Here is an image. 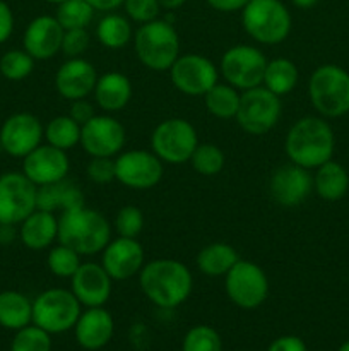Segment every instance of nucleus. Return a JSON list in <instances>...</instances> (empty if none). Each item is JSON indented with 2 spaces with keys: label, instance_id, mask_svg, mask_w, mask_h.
I'll list each match as a JSON object with an SVG mask.
<instances>
[{
  "label": "nucleus",
  "instance_id": "nucleus-1",
  "mask_svg": "<svg viewBox=\"0 0 349 351\" xmlns=\"http://www.w3.org/2000/svg\"><path fill=\"white\" fill-rule=\"evenodd\" d=\"M139 285L151 304L170 311L188 300L194 288V276L180 261L154 259L140 269Z\"/></svg>",
  "mask_w": 349,
  "mask_h": 351
},
{
  "label": "nucleus",
  "instance_id": "nucleus-2",
  "mask_svg": "<svg viewBox=\"0 0 349 351\" xmlns=\"http://www.w3.org/2000/svg\"><path fill=\"white\" fill-rule=\"evenodd\" d=\"M335 137L331 123L322 117H303L289 127L284 149L291 163L315 170L334 156Z\"/></svg>",
  "mask_w": 349,
  "mask_h": 351
},
{
  "label": "nucleus",
  "instance_id": "nucleus-3",
  "mask_svg": "<svg viewBox=\"0 0 349 351\" xmlns=\"http://www.w3.org/2000/svg\"><path fill=\"white\" fill-rule=\"evenodd\" d=\"M112 240V226L103 213L77 206L58 216V242L72 247L81 256L101 254Z\"/></svg>",
  "mask_w": 349,
  "mask_h": 351
},
{
  "label": "nucleus",
  "instance_id": "nucleus-4",
  "mask_svg": "<svg viewBox=\"0 0 349 351\" xmlns=\"http://www.w3.org/2000/svg\"><path fill=\"white\" fill-rule=\"evenodd\" d=\"M133 48L144 67L154 72H166L180 57V38L173 23L157 17L151 23L140 24L133 34Z\"/></svg>",
  "mask_w": 349,
  "mask_h": 351
},
{
  "label": "nucleus",
  "instance_id": "nucleus-5",
  "mask_svg": "<svg viewBox=\"0 0 349 351\" xmlns=\"http://www.w3.org/2000/svg\"><path fill=\"white\" fill-rule=\"evenodd\" d=\"M245 33L260 45H279L291 33V14L281 0H250L242 10Z\"/></svg>",
  "mask_w": 349,
  "mask_h": 351
},
{
  "label": "nucleus",
  "instance_id": "nucleus-6",
  "mask_svg": "<svg viewBox=\"0 0 349 351\" xmlns=\"http://www.w3.org/2000/svg\"><path fill=\"white\" fill-rule=\"evenodd\" d=\"M308 96L324 119H337L349 113V72L334 64L315 69L308 81Z\"/></svg>",
  "mask_w": 349,
  "mask_h": 351
},
{
  "label": "nucleus",
  "instance_id": "nucleus-7",
  "mask_svg": "<svg viewBox=\"0 0 349 351\" xmlns=\"http://www.w3.org/2000/svg\"><path fill=\"white\" fill-rule=\"evenodd\" d=\"M82 305L70 290L50 288L33 300V324L50 335H62L74 329Z\"/></svg>",
  "mask_w": 349,
  "mask_h": 351
},
{
  "label": "nucleus",
  "instance_id": "nucleus-8",
  "mask_svg": "<svg viewBox=\"0 0 349 351\" xmlns=\"http://www.w3.org/2000/svg\"><path fill=\"white\" fill-rule=\"evenodd\" d=\"M281 115V96L274 95L266 86H257L242 91L235 120L250 136H263L277 125Z\"/></svg>",
  "mask_w": 349,
  "mask_h": 351
},
{
  "label": "nucleus",
  "instance_id": "nucleus-9",
  "mask_svg": "<svg viewBox=\"0 0 349 351\" xmlns=\"http://www.w3.org/2000/svg\"><path fill=\"white\" fill-rule=\"evenodd\" d=\"M197 146V130L185 119L163 120L151 134L153 153L168 165L188 163Z\"/></svg>",
  "mask_w": 349,
  "mask_h": 351
},
{
  "label": "nucleus",
  "instance_id": "nucleus-10",
  "mask_svg": "<svg viewBox=\"0 0 349 351\" xmlns=\"http://www.w3.org/2000/svg\"><path fill=\"white\" fill-rule=\"evenodd\" d=\"M224 290L236 307L253 311L267 300L270 285L259 264L240 259L224 276Z\"/></svg>",
  "mask_w": 349,
  "mask_h": 351
},
{
  "label": "nucleus",
  "instance_id": "nucleus-11",
  "mask_svg": "<svg viewBox=\"0 0 349 351\" xmlns=\"http://www.w3.org/2000/svg\"><path fill=\"white\" fill-rule=\"evenodd\" d=\"M267 57L253 45H235L222 53L219 71L224 81L238 91L262 86Z\"/></svg>",
  "mask_w": 349,
  "mask_h": 351
},
{
  "label": "nucleus",
  "instance_id": "nucleus-12",
  "mask_svg": "<svg viewBox=\"0 0 349 351\" xmlns=\"http://www.w3.org/2000/svg\"><path fill=\"white\" fill-rule=\"evenodd\" d=\"M36 192L23 171L0 175V225H21L36 209Z\"/></svg>",
  "mask_w": 349,
  "mask_h": 351
},
{
  "label": "nucleus",
  "instance_id": "nucleus-13",
  "mask_svg": "<svg viewBox=\"0 0 349 351\" xmlns=\"http://www.w3.org/2000/svg\"><path fill=\"white\" fill-rule=\"evenodd\" d=\"M163 165L153 151H123L115 158V180L133 191H147L161 182L164 173Z\"/></svg>",
  "mask_w": 349,
  "mask_h": 351
},
{
  "label": "nucleus",
  "instance_id": "nucleus-14",
  "mask_svg": "<svg viewBox=\"0 0 349 351\" xmlns=\"http://www.w3.org/2000/svg\"><path fill=\"white\" fill-rule=\"evenodd\" d=\"M168 72L174 88L194 98L204 96L219 79L214 62L198 53L180 55Z\"/></svg>",
  "mask_w": 349,
  "mask_h": 351
},
{
  "label": "nucleus",
  "instance_id": "nucleus-15",
  "mask_svg": "<svg viewBox=\"0 0 349 351\" xmlns=\"http://www.w3.org/2000/svg\"><path fill=\"white\" fill-rule=\"evenodd\" d=\"M125 141V127L108 113L94 115L81 127V146L91 158H115Z\"/></svg>",
  "mask_w": 349,
  "mask_h": 351
},
{
  "label": "nucleus",
  "instance_id": "nucleus-16",
  "mask_svg": "<svg viewBox=\"0 0 349 351\" xmlns=\"http://www.w3.org/2000/svg\"><path fill=\"white\" fill-rule=\"evenodd\" d=\"M44 139V127L36 115L19 112L0 127V149L14 158H24Z\"/></svg>",
  "mask_w": 349,
  "mask_h": 351
},
{
  "label": "nucleus",
  "instance_id": "nucleus-17",
  "mask_svg": "<svg viewBox=\"0 0 349 351\" xmlns=\"http://www.w3.org/2000/svg\"><path fill=\"white\" fill-rule=\"evenodd\" d=\"M23 160V173L36 187L64 180L70 170V160L67 156V151L58 149L48 143L40 144Z\"/></svg>",
  "mask_w": 349,
  "mask_h": 351
},
{
  "label": "nucleus",
  "instance_id": "nucleus-18",
  "mask_svg": "<svg viewBox=\"0 0 349 351\" xmlns=\"http://www.w3.org/2000/svg\"><path fill=\"white\" fill-rule=\"evenodd\" d=\"M144 264H146V254L137 239L118 237L109 240L101 252V266L113 281H127L133 276H139Z\"/></svg>",
  "mask_w": 349,
  "mask_h": 351
},
{
  "label": "nucleus",
  "instance_id": "nucleus-19",
  "mask_svg": "<svg viewBox=\"0 0 349 351\" xmlns=\"http://www.w3.org/2000/svg\"><path fill=\"white\" fill-rule=\"evenodd\" d=\"M313 191V177L310 170L289 163L277 168L269 180L270 197L283 208H296L303 204Z\"/></svg>",
  "mask_w": 349,
  "mask_h": 351
},
{
  "label": "nucleus",
  "instance_id": "nucleus-20",
  "mask_svg": "<svg viewBox=\"0 0 349 351\" xmlns=\"http://www.w3.org/2000/svg\"><path fill=\"white\" fill-rule=\"evenodd\" d=\"M112 290L113 280L101 263H82L70 278V291L86 308L105 307Z\"/></svg>",
  "mask_w": 349,
  "mask_h": 351
},
{
  "label": "nucleus",
  "instance_id": "nucleus-21",
  "mask_svg": "<svg viewBox=\"0 0 349 351\" xmlns=\"http://www.w3.org/2000/svg\"><path fill=\"white\" fill-rule=\"evenodd\" d=\"M96 81H98V72L94 65L82 57L68 58L64 65L58 67L55 74L57 93L68 101L91 96Z\"/></svg>",
  "mask_w": 349,
  "mask_h": 351
},
{
  "label": "nucleus",
  "instance_id": "nucleus-22",
  "mask_svg": "<svg viewBox=\"0 0 349 351\" xmlns=\"http://www.w3.org/2000/svg\"><path fill=\"white\" fill-rule=\"evenodd\" d=\"M64 33L55 16H38L24 31L23 47L34 60H48L62 50Z\"/></svg>",
  "mask_w": 349,
  "mask_h": 351
},
{
  "label": "nucleus",
  "instance_id": "nucleus-23",
  "mask_svg": "<svg viewBox=\"0 0 349 351\" xmlns=\"http://www.w3.org/2000/svg\"><path fill=\"white\" fill-rule=\"evenodd\" d=\"M115 321L105 307H91L81 312L74 326L75 341L81 348L98 351L105 348L113 338Z\"/></svg>",
  "mask_w": 349,
  "mask_h": 351
},
{
  "label": "nucleus",
  "instance_id": "nucleus-24",
  "mask_svg": "<svg viewBox=\"0 0 349 351\" xmlns=\"http://www.w3.org/2000/svg\"><path fill=\"white\" fill-rule=\"evenodd\" d=\"M132 82L122 72H106L98 75L92 91L96 106L106 113H115L125 108L132 99Z\"/></svg>",
  "mask_w": 349,
  "mask_h": 351
},
{
  "label": "nucleus",
  "instance_id": "nucleus-25",
  "mask_svg": "<svg viewBox=\"0 0 349 351\" xmlns=\"http://www.w3.org/2000/svg\"><path fill=\"white\" fill-rule=\"evenodd\" d=\"M19 239L31 250L50 249L58 240V218L55 213L34 209L19 225Z\"/></svg>",
  "mask_w": 349,
  "mask_h": 351
},
{
  "label": "nucleus",
  "instance_id": "nucleus-26",
  "mask_svg": "<svg viewBox=\"0 0 349 351\" xmlns=\"http://www.w3.org/2000/svg\"><path fill=\"white\" fill-rule=\"evenodd\" d=\"M84 206V194L74 182L64 180L50 185H41L36 192V209L50 213H64Z\"/></svg>",
  "mask_w": 349,
  "mask_h": 351
},
{
  "label": "nucleus",
  "instance_id": "nucleus-27",
  "mask_svg": "<svg viewBox=\"0 0 349 351\" xmlns=\"http://www.w3.org/2000/svg\"><path fill=\"white\" fill-rule=\"evenodd\" d=\"M349 189V175L346 168L337 161L328 160L327 163L315 168L313 191L324 201L334 202L344 197Z\"/></svg>",
  "mask_w": 349,
  "mask_h": 351
},
{
  "label": "nucleus",
  "instance_id": "nucleus-28",
  "mask_svg": "<svg viewBox=\"0 0 349 351\" xmlns=\"http://www.w3.org/2000/svg\"><path fill=\"white\" fill-rule=\"evenodd\" d=\"M240 261L235 247L224 242H214L205 245L195 257L197 269L209 278H224Z\"/></svg>",
  "mask_w": 349,
  "mask_h": 351
},
{
  "label": "nucleus",
  "instance_id": "nucleus-29",
  "mask_svg": "<svg viewBox=\"0 0 349 351\" xmlns=\"http://www.w3.org/2000/svg\"><path fill=\"white\" fill-rule=\"evenodd\" d=\"M33 324V302L19 291L0 293V326L12 331Z\"/></svg>",
  "mask_w": 349,
  "mask_h": 351
},
{
  "label": "nucleus",
  "instance_id": "nucleus-30",
  "mask_svg": "<svg viewBox=\"0 0 349 351\" xmlns=\"http://www.w3.org/2000/svg\"><path fill=\"white\" fill-rule=\"evenodd\" d=\"M298 79H300V71H298L296 64L289 58L279 57L267 62L262 86L283 98L296 88Z\"/></svg>",
  "mask_w": 349,
  "mask_h": 351
},
{
  "label": "nucleus",
  "instance_id": "nucleus-31",
  "mask_svg": "<svg viewBox=\"0 0 349 351\" xmlns=\"http://www.w3.org/2000/svg\"><path fill=\"white\" fill-rule=\"evenodd\" d=\"M96 38L103 47L109 48V50L127 47L133 38L130 19L122 14H106L96 26Z\"/></svg>",
  "mask_w": 349,
  "mask_h": 351
},
{
  "label": "nucleus",
  "instance_id": "nucleus-32",
  "mask_svg": "<svg viewBox=\"0 0 349 351\" xmlns=\"http://www.w3.org/2000/svg\"><path fill=\"white\" fill-rule=\"evenodd\" d=\"M240 96H242V91L229 86L228 82L226 84L216 82L202 98H204L205 108H207V112L212 117L221 120H229L236 117L240 106Z\"/></svg>",
  "mask_w": 349,
  "mask_h": 351
},
{
  "label": "nucleus",
  "instance_id": "nucleus-33",
  "mask_svg": "<svg viewBox=\"0 0 349 351\" xmlns=\"http://www.w3.org/2000/svg\"><path fill=\"white\" fill-rule=\"evenodd\" d=\"M44 141L62 151L81 144V125L70 115H58L44 125Z\"/></svg>",
  "mask_w": 349,
  "mask_h": 351
},
{
  "label": "nucleus",
  "instance_id": "nucleus-34",
  "mask_svg": "<svg viewBox=\"0 0 349 351\" xmlns=\"http://www.w3.org/2000/svg\"><path fill=\"white\" fill-rule=\"evenodd\" d=\"M94 12L88 0H65L58 3L55 17L64 29H81L91 24Z\"/></svg>",
  "mask_w": 349,
  "mask_h": 351
},
{
  "label": "nucleus",
  "instance_id": "nucleus-35",
  "mask_svg": "<svg viewBox=\"0 0 349 351\" xmlns=\"http://www.w3.org/2000/svg\"><path fill=\"white\" fill-rule=\"evenodd\" d=\"M224 163L226 156L222 149L211 143H198V146L195 147L194 154L190 158L192 168L198 175H204V177H214V175L221 173Z\"/></svg>",
  "mask_w": 349,
  "mask_h": 351
},
{
  "label": "nucleus",
  "instance_id": "nucleus-36",
  "mask_svg": "<svg viewBox=\"0 0 349 351\" xmlns=\"http://www.w3.org/2000/svg\"><path fill=\"white\" fill-rule=\"evenodd\" d=\"M81 254L72 247L58 242V245L51 247L47 256V266L50 273L57 278H68L74 276L75 271L82 264Z\"/></svg>",
  "mask_w": 349,
  "mask_h": 351
},
{
  "label": "nucleus",
  "instance_id": "nucleus-37",
  "mask_svg": "<svg viewBox=\"0 0 349 351\" xmlns=\"http://www.w3.org/2000/svg\"><path fill=\"white\" fill-rule=\"evenodd\" d=\"M181 351H222V339L214 328L198 324L185 332Z\"/></svg>",
  "mask_w": 349,
  "mask_h": 351
},
{
  "label": "nucleus",
  "instance_id": "nucleus-38",
  "mask_svg": "<svg viewBox=\"0 0 349 351\" xmlns=\"http://www.w3.org/2000/svg\"><path fill=\"white\" fill-rule=\"evenodd\" d=\"M34 58L26 50H9L0 58V74L9 81H23L31 75Z\"/></svg>",
  "mask_w": 349,
  "mask_h": 351
},
{
  "label": "nucleus",
  "instance_id": "nucleus-39",
  "mask_svg": "<svg viewBox=\"0 0 349 351\" xmlns=\"http://www.w3.org/2000/svg\"><path fill=\"white\" fill-rule=\"evenodd\" d=\"M10 351H51V335L38 326L29 324L16 331Z\"/></svg>",
  "mask_w": 349,
  "mask_h": 351
},
{
  "label": "nucleus",
  "instance_id": "nucleus-40",
  "mask_svg": "<svg viewBox=\"0 0 349 351\" xmlns=\"http://www.w3.org/2000/svg\"><path fill=\"white\" fill-rule=\"evenodd\" d=\"M144 213L137 206H123L115 216V230L118 237L137 239L144 230Z\"/></svg>",
  "mask_w": 349,
  "mask_h": 351
},
{
  "label": "nucleus",
  "instance_id": "nucleus-41",
  "mask_svg": "<svg viewBox=\"0 0 349 351\" xmlns=\"http://www.w3.org/2000/svg\"><path fill=\"white\" fill-rule=\"evenodd\" d=\"M123 7H125L127 17L139 24L157 19L161 12V5L157 0H125Z\"/></svg>",
  "mask_w": 349,
  "mask_h": 351
},
{
  "label": "nucleus",
  "instance_id": "nucleus-42",
  "mask_svg": "<svg viewBox=\"0 0 349 351\" xmlns=\"http://www.w3.org/2000/svg\"><path fill=\"white\" fill-rule=\"evenodd\" d=\"M91 45V34L88 27L81 29H65L64 40H62V53L68 58H77L88 51Z\"/></svg>",
  "mask_w": 349,
  "mask_h": 351
},
{
  "label": "nucleus",
  "instance_id": "nucleus-43",
  "mask_svg": "<svg viewBox=\"0 0 349 351\" xmlns=\"http://www.w3.org/2000/svg\"><path fill=\"white\" fill-rule=\"evenodd\" d=\"M86 175L94 184H109L115 180V158H91L86 167Z\"/></svg>",
  "mask_w": 349,
  "mask_h": 351
},
{
  "label": "nucleus",
  "instance_id": "nucleus-44",
  "mask_svg": "<svg viewBox=\"0 0 349 351\" xmlns=\"http://www.w3.org/2000/svg\"><path fill=\"white\" fill-rule=\"evenodd\" d=\"M68 115L79 123V125H84L88 123L92 117L96 115L94 105L91 101H88V98L75 99V101H70V110H68Z\"/></svg>",
  "mask_w": 349,
  "mask_h": 351
},
{
  "label": "nucleus",
  "instance_id": "nucleus-45",
  "mask_svg": "<svg viewBox=\"0 0 349 351\" xmlns=\"http://www.w3.org/2000/svg\"><path fill=\"white\" fill-rule=\"evenodd\" d=\"M267 351H308L307 345L300 336L294 335H284L274 339L269 345Z\"/></svg>",
  "mask_w": 349,
  "mask_h": 351
},
{
  "label": "nucleus",
  "instance_id": "nucleus-46",
  "mask_svg": "<svg viewBox=\"0 0 349 351\" xmlns=\"http://www.w3.org/2000/svg\"><path fill=\"white\" fill-rule=\"evenodd\" d=\"M14 31V14L9 3L0 0V45L5 43Z\"/></svg>",
  "mask_w": 349,
  "mask_h": 351
},
{
  "label": "nucleus",
  "instance_id": "nucleus-47",
  "mask_svg": "<svg viewBox=\"0 0 349 351\" xmlns=\"http://www.w3.org/2000/svg\"><path fill=\"white\" fill-rule=\"evenodd\" d=\"M250 0H207L209 5L212 9L219 10V12H236V10H243V7Z\"/></svg>",
  "mask_w": 349,
  "mask_h": 351
},
{
  "label": "nucleus",
  "instance_id": "nucleus-48",
  "mask_svg": "<svg viewBox=\"0 0 349 351\" xmlns=\"http://www.w3.org/2000/svg\"><path fill=\"white\" fill-rule=\"evenodd\" d=\"M94 10H101V12H112V10L118 9L123 5L125 0H88Z\"/></svg>",
  "mask_w": 349,
  "mask_h": 351
},
{
  "label": "nucleus",
  "instance_id": "nucleus-49",
  "mask_svg": "<svg viewBox=\"0 0 349 351\" xmlns=\"http://www.w3.org/2000/svg\"><path fill=\"white\" fill-rule=\"evenodd\" d=\"M157 2H159L161 9H164V10H177V9H180V7L183 5V3L187 2V0H157Z\"/></svg>",
  "mask_w": 349,
  "mask_h": 351
},
{
  "label": "nucleus",
  "instance_id": "nucleus-50",
  "mask_svg": "<svg viewBox=\"0 0 349 351\" xmlns=\"http://www.w3.org/2000/svg\"><path fill=\"white\" fill-rule=\"evenodd\" d=\"M291 2L298 9H311L313 5H317L318 0H291Z\"/></svg>",
  "mask_w": 349,
  "mask_h": 351
},
{
  "label": "nucleus",
  "instance_id": "nucleus-51",
  "mask_svg": "<svg viewBox=\"0 0 349 351\" xmlns=\"http://www.w3.org/2000/svg\"><path fill=\"white\" fill-rule=\"evenodd\" d=\"M337 351H349V339H348V341L342 343V345L339 346V350H337Z\"/></svg>",
  "mask_w": 349,
  "mask_h": 351
},
{
  "label": "nucleus",
  "instance_id": "nucleus-52",
  "mask_svg": "<svg viewBox=\"0 0 349 351\" xmlns=\"http://www.w3.org/2000/svg\"><path fill=\"white\" fill-rule=\"evenodd\" d=\"M44 2H50V3H62V2H65V0H44Z\"/></svg>",
  "mask_w": 349,
  "mask_h": 351
},
{
  "label": "nucleus",
  "instance_id": "nucleus-53",
  "mask_svg": "<svg viewBox=\"0 0 349 351\" xmlns=\"http://www.w3.org/2000/svg\"><path fill=\"white\" fill-rule=\"evenodd\" d=\"M235 351H248V350H235Z\"/></svg>",
  "mask_w": 349,
  "mask_h": 351
}]
</instances>
